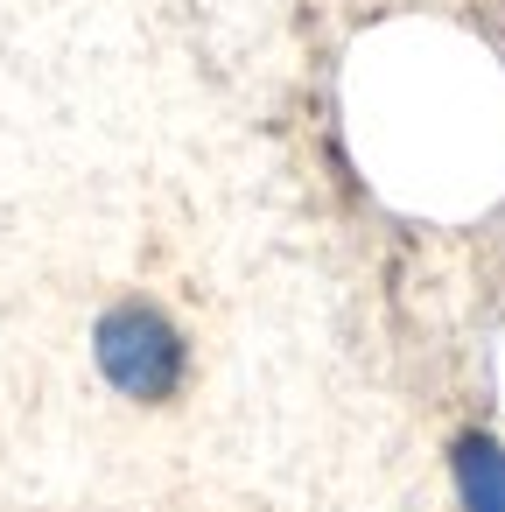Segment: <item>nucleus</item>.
I'll list each match as a JSON object with an SVG mask.
<instances>
[{
  "label": "nucleus",
  "mask_w": 505,
  "mask_h": 512,
  "mask_svg": "<svg viewBox=\"0 0 505 512\" xmlns=\"http://www.w3.org/2000/svg\"><path fill=\"white\" fill-rule=\"evenodd\" d=\"M449 477H456L463 512H505V442L498 435L463 428L449 442Z\"/></svg>",
  "instance_id": "obj_2"
},
{
  "label": "nucleus",
  "mask_w": 505,
  "mask_h": 512,
  "mask_svg": "<svg viewBox=\"0 0 505 512\" xmlns=\"http://www.w3.org/2000/svg\"><path fill=\"white\" fill-rule=\"evenodd\" d=\"M92 358H99V379H106L113 393H127V400H141V407L176 400L183 379H190V337H183V323H176L162 302H148V295H127V302H113V309L99 316Z\"/></svg>",
  "instance_id": "obj_1"
}]
</instances>
